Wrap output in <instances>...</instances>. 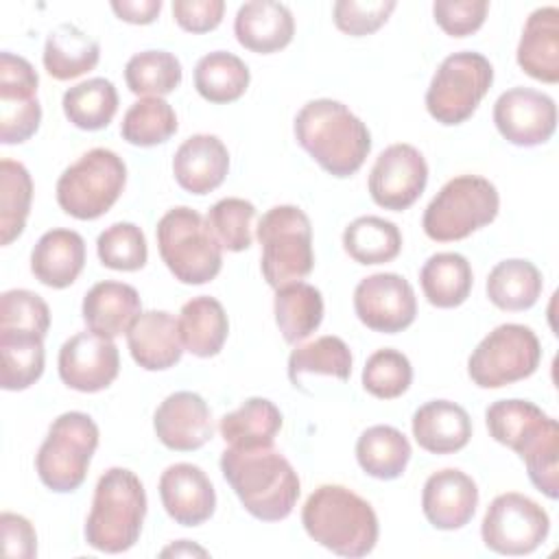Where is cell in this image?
I'll return each mask as SVG.
<instances>
[{"mask_svg": "<svg viewBox=\"0 0 559 559\" xmlns=\"http://www.w3.org/2000/svg\"><path fill=\"white\" fill-rule=\"evenodd\" d=\"M293 131L297 144L338 179L358 173L371 151L367 124L347 105L332 98L308 100L297 111Z\"/></svg>", "mask_w": 559, "mask_h": 559, "instance_id": "cell-1", "label": "cell"}, {"mask_svg": "<svg viewBox=\"0 0 559 559\" xmlns=\"http://www.w3.org/2000/svg\"><path fill=\"white\" fill-rule=\"evenodd\" d=\"M221 472L242 507L262 522L288 518L297 504L301 483L295 467L271 448H225Z\"/></svg>", "mask_w": 559, "mask_h": 559, "instance_id": "cell-2", "label": "cell"}, {"mask_svg": "<svg viewBox=\"0 0 559 559\" xmlns=\"http://www.w3.org/2000/svg\"><path fill=\"white\" fill-rule=\"evenodd\" d=\"M301 524L312 542L341 557H365L378 542L373 507L343 485L317 487L304 509Z\"/></svg>", "mask_w": 559, "mask_h": 559, "instance_id": "cell-3", "label": "cell"}, {"mask_svg": "<svg viewBox=\"0 0 559 559\" xmlns=\"http://www.w3.org/2000/svg\"><path fill=\"white\" fill-rule=\"evenodd\" d=\"M146 515L142 480L127 467L107 469L94 489L85 542L100 552H124L140 539Z\"/></svg>", "mask_w": 559, "mask_h": 559, "instance_id": "cell-4", "label": "cell"}, {"mask_svg": "<svg viewBox=\"0 0 559 559\" xmlns=\"http://www.w3.org/2000/svg\"><path fill=\"white\" fill-rule=\"evenodd\" d=\"M155 236L164 264L181 284H205L218 275L223 247L197 210L186 205L168 210Z\"/></svg>", "mask_w": 559, "mask_h": 559, "instance_id": "cell-5", "label": "cell"}, {"mask_svg": "<svg viewBox=\"0 0 559 559\" xmlns=\"http://www.w3.org/2000/svg\"><path fill=\"white\" fill-rule=\"evenodd\" d=\"M500 210L496 186L478 175H459L428 203L421 227L430 240H463L489 225Z\"/></svg>", "mask_w": 559, "mask_h": 559, "instance_id": "cell-6", "label": "cell"}, {"mask_svg": "<svg viewBox=\"0 0 559 559\" xmlns=\"http://www.w3.org/2000/svg\"><path fill=\"white\" fill-rule=\"evenodd\" d=\"M262 275L271 288L301 282L314 266L312 225L297 205H275L258 223Z\"/></svg>", "mask_w": 559, "mask_h": 559, "instance_id": "cell-7", "label": "cell"}, {"mask_svg": "<svg viewBox=\"0 0 559 559\" xmlns=\"http://www.w3.org/2000/svg\"><path fill=\"white\" fill-rule=\"evenodd\" d=\"M98 426L81 411L59 415L37 450L35 469L39 480L55 493L79 489L98 448Z\"/></svg>", "mask_w": 559, "mask_h": 559, "instance_id": "cell-8", "label": "cell"}, {"mask_svg": "<svg viewBox=\"0 0 559 559\" xmlns=\"http://www.w3.org/2000/svg\"><path fill=\"white\" fill-rule=\"evenodd\" d=\"M127 183L122 157L109 148H92L70 164L57 181L59 207L79 221H94L111 210Z\"/></svg>", "mask_w": 559, "mask_h": 559, "instance_id": "cell-9", "label": "cell"}, {"mask_svg": "<svg viewBox=\"0 0 559 559\" xmlns=\"http://www.w3.org/2000/svg\"><path fill=\"white\" fill-rule=\"evenodd\" d=\"M493 83V66L489 59L474 50H461L445 57L426 92L428 114L445 124L454 127L465 122Z\"/></svg>", "mask_w": 559, "mask_h": 559, "instance_id": "cell-10", "label": "cell"}, {"mask_svg": "<svg viewBox=\"0 0 559 559\" xmlns=\"http://www.w3.org/2000/svg\"><path fill=\"white\" fill-rule=\"evenodd\" d=\"M542 360L537 334L522 323H502L472 352L467 373L480 389H500L533 376Z\"/></svg>", "mask_w": 559, "mask_h": 559, "instance_id": "cell-11", "label": "cell"}, {"mask_svg": "<svg viewBox=\"0 0 559 559\" xmlns=\"http://www.w3.org/2000/svg\"><path fill=\"white\" fill-rule=\"evenodd\" d=\"M550 531L548 513L528 496L507 491L496 496L483 518V544L498 555H531Z\"/></svg>", "mask_w": 559, "mask_h": 559, "instance_id": "cell-12", "label": "cell"}, {"mask_svg": "<svg viewBox=\"0 0 559 559\" xmlns=\"http://www.w3.org/2000/svg\"><path fill=\"white\" fill-rule=\"evenodd\" d=\"M39 76L31 61L9 50L0 52V142L22 144L41 122L37 100Z\"/></svg>", "mask_w": 559, "mask_h": 559, "instance_id": "cell-13", "label": "cell"}, {"mask_svg": "<svg viewBox=\"0 0 559 559\" xmlns=\"http://www.w3.org/2000/svg\"><path fill=\"white\" fill-rule=\"evenodd\" d=\"M428 183V164L413 144H391L369 173V194L376 205L402 212L408 210Z\"/></svg>", "mask_w": 559, "mask_h": 559, "instance_id": "cell-14", "label": "cell"}, {"mask_svg": "<svg viewBox=\"0 0 559 559\" xmlns=\"http://www.w3.org/2000/svg\"><path fill=\"white\" fill-rule=\"evenodd\" d=\"M354 310L373 332L395 334L406 330L417 314V297L408 280L397 273H373L358 282Z\"/></svg>", "mask_w": 559, "mask_h": 559, "instance_id": "cell-15", "label": "cell"}, {"mask_svg": "<svg viewBox=\"0 0 559 559\" xmlns=\"http://www.w3.org/2000/svg\"><path fill=\"white\" fill-rule=\"evenodd\" d=\"M493 124L515 146H539L557 129V105L548 94L518 85L493 103Z\"/></svg>", "mask_w": 559, "mask_h": 559, "instance_id": "cell-16", "label": "cell"}, {"mask_svg": "<svg viewBox=\"0 0 559 559\" xmlns=\"http://www.w3.org/2000/svg\"><path fill=\"white\" fill-rule=\"evenodd\" d=\"M59 378L66 386L81 393L107 389L120 371V354L114 338L96 332H79L59 349Z\"/></svg>", "mask_w": 559, "mask_h": 559, "instance_id": "cell-17", "label": "cell"}, {"mask_svg": "<svg viewBox=\"0 0 559 559\" xmlns=\"http://www.w3.org/2000/svg\"><path fill=\"white\" fill-rule=\"evenodd\" d=\"M157 439L175 452L203 448L214 432L212 413L205 400L192 391L170 393L153 415Z\"/></svg>", "mask_w": 559, "mask_h": 559, "instance_id": "cell-18", "label": "cell"}, {"mask_svg": "<svg viewBox=\"0 0 559 559\" xmlns=\"http://www.w3.org/2000/svg\"><path fill=\"white\" fill-rule=\"evenodd\" d=\"M159 498L166 513L181 526H199L207 522L216 509L212 480L192 463H175L162 472Z\"/></svg>", "mask_w": 559, "mask_h": 559, "instance_id": "cell-19", "label": "cell"}, {"mask_svg": "<svg viewBox=\"0 0 559 559\" xmlns=\"http://www.w3.org/2000/svg\"><path fill=\"white\" fill-rule=\"evenodd\" d=\"M478 487L472 476L456 467H445L428 476L421 491L426 520L439 531L463 528L476 513Z\"/></svg>", "mask_w": 559, "mask_h": 559, "instance_id": "cell-20", "label": "cell"}, {"mask_svg": "<svg viewBox=\"0 0 559 559\" xmlns=\"http://www.w3.org/2000/svg\"><path fill=\"white\" fill-rule=\"evenodd\" d=\"M131 358L146 371L175 367L183 354L179 319L166 310H146L135 317L127 330Z\"/></svg>", "mask_w": 559, "mask_h": 559, "instance_id": "cell-21", "label": "cell"}, {"mask_svg": "<svg viewBox=\"0 0 559 559\" xmlns=\"http://www.w3.org/2000/svg\"><path fill=\"white\" fill-rule=\"evenodd\" d=\"M229 170V153L221 138L212 133L190 135L179 144L173 157V175L190 194L216 190Z\"/></svg>", "mask_w": 559, "mask_h": 559, "instance_id": "cell-22", "label": "cell"}, {"mask_svg": "<svg viewBox=\"0 0 559 559\" xmlns=\"http://www.w3.org/2000/svg\"><path fill=\"white\" fill-rule=\"evenodd\" d=\"M234 33L240 46L258 55H271L286 48L295 35L290 9L273 0H251L240 4Z\"/></svg>", "mask_w": 559, "mask_h": 559, "instance_id": "cell-23", "label": "cell"}, {"mask_svg": "<svg viewBox=\"0 0 559 559\" xmlns=\"http://www.w3.org/2000/svg\"><path fill=\"white\" fill-rule=\"evenodd\" d=\"M413 437L430 454H452L472 439V419L463 406L450 400H432L413 415Z\"/></svg>", "mask_w": 559, "mask_h": 559, "instance_id": "cell-24", "label": "cell"}, {"mask_svg": "<svg viewBox=\"0 0 559 559\" xmlns=\"http://www.w3.org/2000/svg\"><path fill=\"white\" fill-rule=\"evenodd\" d=\"M85 266V240L74 229L46 231L31 253L35 280L50 288H68Z\"/></svg>", "mask_w": 559, "mask_h": 559, "instance_id": "cell-25", "label": "cell"}, {"mask_svg": "<svg viewBox=\"0 0 559 559\" xmlns=\"http://www.w3.org/2000/svg\"><path fill=\"white\" fill-rule=\"evenodd\" d=\"M518 66L544 83L559 81V9H535L518 44Z\"/></svg>", "mask_w": 559, "mask_h": 559, "instance_id": "cell-26", "label": "cell"}, {"mask_svg": "<svg viewBox=\"0 0 559 559\" xmlns=\"http://www.w3.org/2000/svg\"><path fill=\"white\" fill-rule=\"evenodd\" d=\"M81 312L85 325L92 332L116 338L127 332L135 317L142 312V301L133 286L105 280L85 293Z\"/></svg>", "mask_w": 559, "mask_h": 559, "instance_id": "cell-27", "label": "cell"}, {"mask_svg": "<svg viewBox=\"0 0 559 559\" xmlns=\"http://www.w3.org/2000/svg\"><path fill=\"white\" fill-rule=\"evenodd\" d=\"M179 332L183 349L199 358L216 356L229 334V321L223 304L210 295L192 297L181 306Z\"/></svg>", "mask_w": 559, "mask_h": 559, "instance_id": "cell-28", "label": "cell"}, {"mask_svg": "<svg viewBox=\"0 0 559 559\" xmlns=\"http://www.w3.org/2000/svg\"><path fill=\"white\" fill-rule=\"evenodd\" d=\"M282 413L266 397H249L236 411L223 415L218 430L229 448H271L282 430Z\"/></svg>", "mask_w": 559, "mask_h": 559, "instance_id": "cell-29", "label": "cell"}, {"mask_svg": "<svg viewBox=\"0 0 559 559\" xmlns=\"http://www.w3.org/2000/svg\"><path fill=\"white\" fill-rule=\"evenodd\" d=\"M41 59L52 79L70 81L98 66L100 46L76 24H59L48 33Z\"/></svg>", "mask_w": 559, "mask_h": 559, "instance_id": "cell-30", "label": "cell"}, {"mask_svg": "<svg viewBox=\"0 0 559 559\" xmlns=\"http://www.w3.org/2000/svg\"><path fill=\"white\" fill-rule=\"evenodd\" d=\"M487 297L489 301L509 312L528 310L537 304L544 280L539 269L531 260L509 258L498 262L487 275Z\"/></svg>", "mask_w": 559, "mask_h": 559, "instance_id": "cell-31", "label": "cell"}, {"mask_svg": "<svg viewBox=\"0 0 559 559\" xmlns=\"http://www.w3.org/2000/svg\"><path fill=\"white\" fill-rule=\"evenodd\" d=\"M419 284L432 306L456 308L469 297L474 273L465 255L441 251L424 262L419 271Z\"/></svg>", "mask_w": 559, "mask_h": 559, "instance_id": "cell-32", "label": "cell"}, {"mask_svg": "<svg viewBox=\"0 0 559 559\" xmlns=\"http://www.w3.org/2000/svg\"><path fill=\"white\" fill-rule=\"evenodd\" d=\"M411 443L393 426H371L356 441V461L365 474L378 480H393L404 474L411 461Z\"/></svg>", "mask_w": 559, "mask_h": 559, "instance_id": "cell-33", "label": "cell"}, {"mask_svg": "<svg viewBox=\"0 0 559 559\" xmlns=\"http://www.w3.org/2000/svg\"><path fill=\"white\" fill-rule=\"evenodd\" d=\"M275 323L286 343L308 338L323 321L321 290L308 282H293L275 293Z\"/></svg>", "mask_w": 559, "mask_h": 559, "instance_id": "cell-34", "label": "cell"}, {"mask_svg": "<svg viewBox=\"0 0 559 559\" xmlns=\"http://www.w3.org/2000/svg\"><path fill=\"white\" fill-rule=\"evenodd\" d=\"M247 63L227 50L203 55L194 66V87L207 103L225 105L238 100L249 87Z\"/></svg>", "mask_w": 559, "mask_h": 559, "instance_id": "cell-35", "label": "cell"}, {"mask_svg": "<svg viewBox=\"0 0 559 559\" xmlns=\"http://www.w3.org/2000/svg\"><path fill=\"white\" fill-rule=\"evenodd\" d=\"M343 249L358 264H384L400 255L402 234L380 216H358L343 231Z\"/></svg>", "mask_w": 559, "mask_h": 559, "instance_id": "cell-36", "label": "cell"}, {"mask_svg": "<svg viewBox=\"0 0 559 559\" xmlns=\"http://www.w3.org/2000/svg\"><path fill=\"white\" fill-rule=\"evenodd\" d=\"M548 419L550 417L528 400H498L485 411L489 435L515 454H520L524 445L539 435Z\"/></svg>", "mask_w": 559, "mask_h": 559, "instance_id": "cell-37", "label": "cell"}, {"mask_svg": "<svg viewBox=\"0 0 559 559\" xmlns=\"http://www.w3.org/2000/svg\"><path fill=\"white\" fill-rule=\"evenodd\" d=\"M66 118L83 131L105 129L118 111V92L109 79L96 76L76 83L63 94Z\"/></svg>", "mask_w": 559, "mask_h": 559, "instance_id": "cell-38", "label": "cell"}, {"mask_svg": "<svg viewBox=\"0 0 559 559\" xmlns=\"http://www.w3.org/2000/svg\"><path fill=\"white\" fill-rule=\"evenodd\" d=\"M308 373L347 380L352 376V352L338 336H319L306 345H297L288 356V378L293 386H301Z\"/></svg>", "mask_w": 559, "mask_h": 559, "instance_id": "cell-39", "label": "cell"}, {"mask_svg": "<svg viewBox=\"0 0 559 559\" xmlns=\"http://www.w3.org/2000/svg\"><path fill=\"white\" fill-rule=\"evenodd\" d=\"M33 201V179L24 164L0 162V242L11 245L26 227Z\"/></svg>", "mask_w": 559, "mask_h": 559, "instance_id": "cell-40", "label": "cell"}, {"mask_svg": "<svg viewBox=\"0 0 559 559\" xmlns=\"http://www.w3.org/2000/svg\"><path fill=\"white\" fill-rule=\"evenodd\" d=\"M44 338L0 334V386L24 391L44 373Z\"/></svg>", "mask_w": 559, "mask_h": 559, "instance_id": "cell-41", "label": "cell"}, {"mask_svg": "<svg viewBox=\"0 0 559 559\" xmlns=\"http://www.w3.org/2000/svg\"><path fill=\"white\" fill-rule=\"evenodd\" d=\"M127 87L135 96H166L181 83V63L168 50H142L124 66Z\"/></svg>", "mask_w": 559, "mask_h": 559, "instance_id": "cell-42", "label": "cell"}, {"mask_svg": "<svg viewBox=\"0 0 559 559\" xmlns=\"http://www.w3.org/2000/svg\"><path fill=\"white\" fill-rule=\"evenodd\" d=\"M177 131L175 109L157 96L135 100L120 124V135L133 146H155L170 140Z\"/></svg>", "mask_w": 559, "mask_h": 559, "instance_id": "cell-43", "label": "cell"}, {"mask_svg": "<svg viewBox=\"0 0 559 559\" xmlns=\"http://www.w3.org/2000/svg\"><path fill=\"white\" fill-rule=\"evenodd\" d=\"M48 328L50 310L37 293L13 288L0 295V334L46 338Z\"/></svg>", "mask_w": 559, "mask_h": 559, "instance_id": "cell-44", "label": "cell"}, {"mask_svg": "<svg viewBox=\"0 0 559 559\" xmlns=\"http://www.w3.org/2000/svg\"><path fill=\"white\" fill-rule=\"evenodd\" d=\"M520 459L526 465L528 478L535 485L537 491H542L546 498L555 500L559 496V424L557 419H548V424L535 435L524 450L520 452Z\"/></svg>", "mask_w": 559, "mask_h": 559, "instance_id": "cell-45", "label": "cell"}, {"mask_svg": "<svg viewBox=\"0 0 559 559\" xmlns=\"http://www.w3.org/2000/svg\"><path fill=\"white\" fill-rule=\"evenodd\" d=\"M413 382L411 360L393 349L384 347L373 352L362 369V386L378 400H395L408 391Z\"/></svg>", "mask_w": 559, "mask_h": 559, "instance_id": "cell-46", "label": "cell"}, {"mask_svg": "<svg viewBox=\"0 0 559 559\" xmlns=\"http://www.w3.org/2000/svg\"><path fill=\"white\" fill-rule=\"evenodd\" d=\"M96 253L103 266L114 271H140L146 264L148 247L135 223H114L100 231Z\"/></svg>", "mask_w": 559, "mask_h": 559, "instance_id": "cell-47", "label": "cell"}, {"mask_svg": "<svg viewBox=\"0 0 559 559\" xmlns=\"http://www.w3.org/2000/svg\"><path fill=\"white\" fill-rule=\"evenodd\" d=\"M255 218V205L247 199L227 197L216 201L207 212V225L223 249L245 251L251 247V223Z\"/></svg>", "mask_w": 559, "mask_h": 559, "instance_id": "cell-48", "label": "cell"}, {"mask_svg": "<svg viewBox=\"0 0 559 559\" xmlns=\"http://www.w3.org/2000/svg\"><path fill=\"white\" fill-rule=\"evenodd\" d=\"M395 7V0H338L334 2L332 15L338 31L352 37H362L376 33Z\"/></svg>", "mask_w": 559, "mask_h": 559, "instance_id": "cell-49", "label": "cell"}, {"mask_svg": "<svg viewBox=\"0 0 559 559\" xmlns=\"http://www.w3.org/2000/svg\"><path fill=\"white\" fill-rule=\"evenodd\" d=\"M489 11L487 0H437L432 4L435 22L450 37H467L476 33Z\"/></svg>", "mask_w": 559, "mask_h": 559, "instance_id": "cell-50", "label": "cell"}, {"mask_svg": "<svg viewBox=\"0 0 559 559\" xmlns=\"http://www.w3.org/2000/svg\"><path fill=\"white\" fill-rule=\"evenodd\" d=\"M225 13L223 0H175L173 17L188 33L214 31Z\"/></svg>", "mask_w": 559, "mask_h": 559, "instance_id": "cell-51", "label": "cell"}, {"mask_svg": "<svg viewBox=\"0 0 559 559\" xmlns=\"http://www.w3.org/2000/svg\"><path fill=\"white\" fill-rule=\"evenodd\" d=\"M0 531L4 557L33 559L37 555V533L24 515L4 511L0 515Z\"/></svg>", "mask_w": 559, "mask_h": 559, "instance_id": "cell-52", "label": "cell"}, {"mask_svg": "<svg viewBox=\"0 0 559 559\" xmlns=\"http://www.w3.org/2000/svg\"><path fill=\"white\" fill-rule=\"evenodd\" d=\"M111 11L129 24H151L162 11V0H114Z\"/></svg>", "mask_w": 559, "mask_h": 559, "instance_id": "cell-53", "label": "cell"}, {"mask_svg": "<svg viewBox=\"0 0 559 559\" xmlns=\"http://www.w3.org/2000/svg\"><path fill=\"white\" fill-rule=\"evenodd\" d=\"M168 555H175V557H177V555H201V557H205L207 550L201 548V546L190 544L188 539H181V542H177V544H173V546H168V548L162 550V557H168Z\"/></svg>", "mask_w": 559, "mask_h": 559, "instance_id": "cell-54", "label": "cell"}]
</instances>
